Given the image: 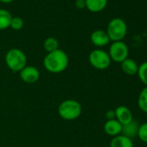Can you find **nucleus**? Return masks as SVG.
I'll return each instance as SVG.
<instances>
[{"label": "nucleus", "mask_w": 147, "mask_h": 147, "mask_svg": "<svg viewBox=\"0 0 147 147\" xmlns=\"http://www.w3.org/2000/svg\"><path fill=\"white\" fill-rule=\"evenodd\" d=\"M68 62L69 59L67 53L60 49L48 53L43 60L45 68L53 74H59L66 70L68 66Z\"/></svg>", "instance_id": "nucleus-1"}, {"label": "nucleus", "mask_w": 147, "mask_h": 147, "mask_svg": "<svg viewBox=\"0 0 147 147\" xmlns=\"http://www.w3.org/2000/svg\"><path fill=\"white\" fill-rule=\"evenodd\" d=\"M86 8L91 12L102 11L107 5V0H85Z\"/></svg>", "instance_id": "nucleus-13"}, {"label": "nucleus", "mask_w": 147, "mask_h": 147, "mask_svg": "<svg viewBox=\"0 0 147 147\" xmlns=\"http://www.w3.org/2000/svg\"><path fill=\"white\" fill-rule=\"evenodd\" d=\"M137 136L142 142L147 143V122L143 123L142 125H139Z\"/></svg>", "instance_id": "nucleus-19"}, {"label": "nucleus", "mask_w": 147, "mask_h": 147, "mask_svg": "<svg viewBox=\"0 0 147 147\" xmlns=\"http://www.w3.org/2000/svg\"><path fill=\"white\" fill-rule=\"evenodd\" d=\"M43 48L48 53H50L59 49V42L55 37H48L43 42Z\"/></svg>", "instance_id": "nucleus-16"}, {"label": "nucleus", "mask_w": 147, "mask_h": 147, "mask_svg": "<svg viewBox=\"0 0 147 147\" xmlns=\"http://www.w3.org/2000/svg\"><path fill=\"white\" fill-rule=\"evenodd\" d=\"M82 112V105L76 100H66L62 101L58 107L60 117L65 120H75L78 119Z\"/></svg>", "instance_id": "nucleus-2"}, {"label": "nucleus", "mask_w": 147, "mask_h": 147, "mask_svg": "<svg viewBox=\"0 0 147 147\" xmlns=\"http://www.w3.org/2000/svg\"><path fill=\"white\" fill-rule=\"evenodd\" d=\"M106 117L107 119H115V112L113 111V110H109L106 113Z\"/></svg>", "instance_id": "nucleus-22"}, {"label": "nucleus", "mask_w": 147, "mask_h": 147, "mask_svg": "<svg viewBox=\"0 0 147 147\" xmlns=\"http://www.w3.org/2000/svg\"><path fill=\"white\" fill-rule=\"evenodd\" d=\"M108 55L111 58V61L113 60L116 62L121 63L123 61L128 58L129 49L127 45L122 41L113 42L109 48Z\"/></svg>", "instance_id": "nucleus-6"}, {"label": "nucleus", "mask_w": 147, "mask_h": 147, "mask_svg": "<svg viewBox=\"0 0 147 147\" xmlns=\"http://www.w3.org/2000/svg\"><path fill=\"white\" fill-rule=\"evenodd\" d=\"M121 69L127 76H135L138 71V65L133 59L126 58L121 62Z\"/></svg>", "instance_id": "nucleus-11"}, {"label": "nucleus", "mask_w": 147, "mask_h": 147, "mask_svg": "<svg viewBox=\"0 0 147 147\" xmlns=\"http://www.w3.org/2000/svg\"><path fill=\"white\" fill-rule=\"evenodd\" d=\"M88 60L90 64L99 70L107 69L111 64V58L108 53L102 49L93 50L88 56Z\"/></svg>", "instance_id": "nucleus-5"}, {"label": "nucleus", "mask_w": 147, "mask_h": 147, "mask_svg": "<svg viewBox=\"0 0 147 147\" xmlns=\"http://www.w3.org/2000/svg\"><path fill=\"white\" fill-rule=\"evenodd\" d=\"M110 147H133L131 138H129L122 134L113 137L111 140Z\"/></svg>", "instance_id": "nucleus-14"}, {"label": "nucleus", "mask_w": 147, "mask_h": 147, "mask_svg": "<svg viewBox=\"0 0 147 147\" xmlns=\"http://www.w3.org/2000/svg\"><path fill=\"white\" fill-rule=\"evenodd\" d=\"M76 6L78 9H83L86 7V2L85 0H76Z\"/></svg>", "instance_id": "nucleus-21"}, {"label": "nucleus", "mask_w": 147, "mask_h": 147, "mask_svg": "<svg viewBox=\"0 0 147 147\" xmlns=\"http://www.w3.org/2000/svg\"><path fill=\"white\" fill-rule=\"evenodd\" d=\"M7 67L13 72H20L26 67L27 57L24 51L19 49H10L5 57Z\"/></svg>", "instance_id": "nucleus-3"}, {"label": "nucleus", "mask_w": 147, "mask_h": 147, "mask_svg": "<svg viewBox=\"0 0 147 147\" xmlns=\"http://www.w3.org/2000/svg\"><path fill=\"white\" fill-rule=\"evenodd\" d=\"M20 78L27 84L36 83L40 78L39 70L33 66H26L20 72Z\"/></svg>", "instance_id": "nucleus-7"}, {"label": "nucleus", "mask_w": 147, "mask_h": 147, "mask_svg": "<svg viewBox=\"0 0 147 147\" xmlns=\"http://www.w3.org/2000/svg\"><path fill=\"white\" fill-rule=\"evenodd\" d=\"M114 112H115V119L121 125H125L133 119L131 110L125 106H119L114 110Z\"/></svg>", "instance_id": "nucleus-9"}, {"label": "nucleus", "mask_w": 147, "mask_h": 147, "mask_svg": "<svg viewBox=\"0 0 147 147\" xmlns=\"http://www.w3.org/2000/svg\"><path fill=\"white\" fill-rule=\"evenodd\" d=\"M122 130V125L116 119H107V122L104 125V131L109 136H118L121 134Z\"/></svg>", "instance_id": "nucleus-10"}, {"label": "nucleus", "mask_w": 147, "mask_h": 147, "mask_svg": "<svg viewBox=\"0 0 147 147\" xmlns=\"http://www.w3.org/2000/svg\"><path fill=\"white\" fill-rule=\"evenodd\" d=\"M12 16L5 9H0V30H5L10 27Z\"/></svg>", "instance_id": "nucleus-15"}, {"label": "nucleus", "mask_w": 147, "mask_h": 147, "mask_svg": "<svg viewBox=\"0 0 147 147\" xmlns=\"http://www.w3.org/2000/svg\"><path fill=\"white\" fill-rule=\"evenodd\" d=\"M107 33L110 41H122L127 33V25L123 19L119 18H115L109 22L107 29Z\"/></svg>", "instance_id": "nucleus-4"}, {"label": "nucleus", "mask_w": 147, "mask_h": 147, "mask_svg": "<svg viewBox=\"0 0 147 147\" xmlns=\"http://www.w3.org/2000/svg\"><path fill=\"white\" fill-rule=\"evenodd\" d=\"M90 40L92 43L97 47H104L110 42V39L107 31L102 30H94L90 36Z\"/></svg>", "instance_id": "nucleus-8"}, {"label": "nucleus", "mask_w": 147, "mask_h": 147, "mask_svg": "<svg viewBox=\"0 0 147 147\" xmlns=\"http://www.w3.org/2000/svg\"><path fill=\"white\" fill-rule=\"evenodd\" d=\"M138 76L140 81L147 87V61H144L138 66Z\"/></svg>", "instance_id": "nucleus-18"}, {"label": "nucleus", "mask_w": 147, "mask_h": 147, "mask_svg": "<svg viewBox=\"0 0 147 147\" xmlns=\"http://www.w3.org/2000/svg\"><path fill=\"white\" fill-rule=\"evenodd\" d=\"M138 105L141 111L147 113V87L140 92L138 98Z\"/></svg>", "instance_id": "nucleus-17"}, {"label": "nucleus", "mask_w": 147, "mask_h": 147, "mask_svg": "<svg viewBox=\"0 0 147 147\" xmlns=\"http://www.w3.org/2000/svg\"><path fill=\"white\" fill-rule=\"evenodd\" d=\"M10 27L14 30H19L24 27V21L19 17H15L11 18Z\"/></svg>", "instance_id": "nucleus-20"}, {"label": "nucleus", "mask_w": 147, "mask_h": 147, "mask_svg": "<svg viewBox=\"0 0 147 147\" xmlns=\"http://www.w3.org/2000/svg\"><path fill=\"white\" fill-rule=\"evenodd\" d=\"M138 127H139L138 122L132 119L131 122H129L125 125H122L121 134L129 138H131L138 135Z\"/></svg>", "instance_id": "nucleus-12"}, {"label": "nucleus", "mask_w": 147, "mask_h": 147, "mask_svg": "<svg viewBox=\"0 0 147 147\" xmlns=\"http://www.w3.org/2000/svg\"><path fill=\"white\" fill-rule=\"evenodd\" d=\"M13 0H0V2H2L4 4H9V3H11Z\"/></svg>", "instance_id": "nucleus-23"}]
</instances>
